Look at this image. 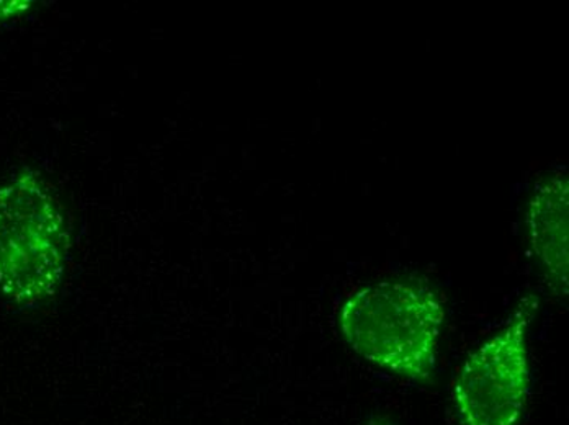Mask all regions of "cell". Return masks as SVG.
Instances as JSON below:
<instances>
[{
    "instance_id": "6da1fadb",
    "label": "cell",
    "mask_w": 569,
    "mask_h": 425,
    "mask_svg": "<svg viewBox=\"0 0 569 425\" xmlns=\"http://www.w3.org/2000/svg\"><path fill=\"white\" fill-rule=\"evenodd\" d=\"M446 307L425 280H387L362 286L343 302L339 331L369 364L427 382L436 370Z\"/></svg>"
},
{
    "instance_id": "7a4b0ae2",
    "label": "cell",
    "mask_w": 569,
    "mask_h": 425,
    "mask_svg": "<svg viewBox=\"0 0 569 425\" xmlns=\"http://www.w3.org/2000/svg\"><path fill=\"white\" fill-rule=\"evenodd\" d=\"M69 226L57 196L33 171L0 189V292L33 307L61 285L68 261Z\"/></svg>"
},
{
    "instance_id": "3957f363",
    "label": "cell",
    "mask_w": 569,
    "mask_h": 425,
    "mask_svg": "<svg viewBox=\"0 0 569 425\" xmlns=\"http://www.w3.org/2000/svg\"><path fill=\"white\" fill-rule=\"evenodd\" d=\"M539 300L527 296L509 323L458 370L453 406L463 425H516L530 396L527 333Z\"/></svg>"
},
{
    "instance_id": "277c9868",
    "label": "cell",
    "mask_w": 569,
    "mask_h": 425,
    "mask_svg": "<svg viewBox=\"0 0 569 425\" xmlns=\"http://www.w3.org/2000/svg\"><path fill=\"white\" fill-rule=\"evenodd\" d=\"M568 210L569 181L563 171L541 179L527 205L530 247L558 296L568 295Z\"/></svg>"
},
{
    "instance_id": "5b68a950",
    "label": "cell",
    "mask_w": 569,
    "mask_h": 425,
    "mask_svg": "<svg viewBox=\"0 0 569 425\" xmlns=\"http://www.w3.org/2000/svg\"><path fill=\"white\" fill-rule=\"evenodd\" d=\"M366 425H395L391 421L383 419V417H375L371 419L369 424Z\"/></svg>"
}]
</instances>
